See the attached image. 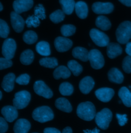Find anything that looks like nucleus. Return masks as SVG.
I'll list each match as a JSON object with an SVG mask.
<instances>
[{"label": "nucleus", "mask_w": 131, "mask_h": 133, "mask_svg": "<svg viewBox=\"0 0 131 133\" xmlns=\"http://www.w3.org/2000/svg\"><path fill=\"white\" fill-rule=\"evenodd\" d=\"M76 113L81 119L87 121L92 120L96 114L94 105L90 101L81 103L77 107Z\"/></svg>", "instance_id": "1"}, {"label": "nucleus", "mask_w": 131, "mask_h": 133, "mask_svg": "<svg viewBox=\"0 0 131 133\" xmlns=\"http://www.w3.org/2000/svg\"><path fill=\"white\" fill-rule=\"evenodd\" d=\"M116 36L119 43H128L131 39V22L127 21L121 23L116 30Z\"/></svg>", "instance_id": "2"}, {"label": "nucleus", "mask_w": 131, "mask_h": 133, "mask_svg": "<svg viewBox=\"0 0 131 133\" xmlns=\"http://www.w3.org/2000/svg\"><path fill=\"white\" fill-rule=\"evenodd\" d=\"M33 119L40 123L51 121L54 118L52 110L48 106H42L35 109L32 114Z\"/></svg>", "instance_id": "3"}, {"label": "nucleus", "mask_w": 131, "mask_h": 133, "mask_svg": "<svg viewBox=\"0 0 131 133\" xmlns=\"http://www.w3.org/2000/svg\"><path fill=\"white\" fill-rule=\"evenodd\" d=\"M112 118L113 114L111 110L108 108H104L96 113L95 121L100 129L106 130L109 128Z\"/></svg>", "instance_id": "4"}, {"label": "nucleus", "mask_w": 131, "mask_h": 133, "mask_svg": "<svg viewBox=\"0 0 131 133\" xmlns=\"http://www.w3.org/2000/svg\"><path fill=\"white\" fill-rule=\"evenodd\" d=\"M31 95L27 91H22L16 93L13 100V105L17 109H23L29 104Z\"/></svg>", "instance_id": "5"}, {"label": "nucleus", "mask_w": 131, "mask_h": 133, "mask_svg": "<svg viewBox=\"0 0 131 133\" xmlns=\"http://www.w3.org/2000/svg\"><path fill=\"white\" fill-rule=\"evenodd\" d=\"M90 36L93 42L99 47H106L110 43L108 36L97 29L93 28L90 30Z\"/></svg>", "instance_id": "6"}, {"label": "nucleus", "mask_w": 131, "mask_h": 133, "mask_svg": "<svg viewBox=\"0 0 131 133\" xmlns=\"http://www.w3.org/2000/svg\"><path fill=\"white\" fill-rule=\"evenodd\" d=\"M89 61L92 68L98 70L104 65V59L101 53L97 49H92L89 52Z\"/></svg>", "instance_id": "7"}, {"label": "nucleus", "mask_w": 131, "mask_h": 133, "mask_svg": "<svg viewBox=\"0 0 131 133\" xmlns=\"http://www.w3.org/2000/svg\"><path fill=\"white\" fill-rule=\"evenodd\" d=\"M16 49L15 41L12 38H7L4 41L2 46V54L4 58L11 59L15 56Z\"/></svg>", "instance_id": "8"}, {"label": "nucleus", "mask_w": 131, "mask_h": 133, "mask_svg": "<svg viewBox=\"0 0 131 133\" xmlns=\"http://www.w3.org/2000/svg\"><path fill=\"white\" fill-rule=\"evenodd\" d=\"M33 89L37 95L47 99L52 98L53 95L52 90L42 81H38L35 82Z\"/></svg>", "instance_id": "9"}, {"label": "nucleus", "mask_w": 131, "mask_h": 133, "mask_svg": "<svg viewBox=\"0 0 131 133\" xmlns=\"http://www.w3.org/2000/svg\"><path fill=\"white\" fill-rule=\"evenodd\" d=\"M92 9L96 14H109L113 11L114 5L110 2L102 3L97 2L92 5Z\"/></svg>", "instance_id": "10"}, {"label": "nucleus", "mask_w": 131, "mask_h": 133, "mask_svg": "<svg viewBox=\"0 0 131 133\" xmlns=\"http://www.w3.org/2000/svg\"><path fill=\"white\" fill-rule=\"evenodd\" d=\"M54 46L58 52H64L69 50L73 45L72 41L65 37L58 36L54 42Z\"/></svg>", "instance_id": "11"}, {"label": "nucleus", "mask_w": 131, "mask_h": 133, "mask_svg": "<svg viewBox=\"0 0 131 133\" xmlns=\"http://www.w3.org/2000/svg\"><path fill=\"white\" fill-rule=\"evenodd\" d=\"M33 5V0H15L13 3L14 9L18 14L28 11L32 7Z\"/></svg>", "instance_id": "12"}, {"label": "nucleus", "mask_w": 131, "mask_h": 133, "mask_svg": "<svg viewBox=\"0 0 131 133\" xmlns=\"http://www.w3.org/2000/svg\"><path fill=\"white\" fill-rule=\"evenodd\" d=\"M114 90L109 88H101L95 92V95L100 101L103 102L110 101L114 95Z\"/></svg>", "instance_id": "13"}, {"label": "nucleus", "mask_w": 131, "mask_h": 133, "mask_svg": "<svg viewBox=\"0 0 131 133\" xmlns=\"http://www.w3.org/2000/svg\"><path fill=\"white\" fill-rule=\"evenodd\" d=\"M10 20L13 29L17 33L21 32L24 28L25 22L19 14L12 11L10 14Z\"/></svg>", "instance_id": "14"}, {"label": "nucleus", "mask_w": 131, "mask_h": 133, "mask_svg": "<svg viewBox=\"0 0 131 133\" xmlns=\"http://www.w3.org/2000/svg\"><path fill=\"white\" fill-rule=\"evenodd\" d=\"M1 113L4 118L9 122H12L18 117L17 109L14 105H7L4 107L1 110Z\"/></svg>", "instance_id": "15"}, {"label": "nucleus", "mask_w": 131, "mask_h": 133, "mask_svg": "<svg viewBox=\"0 0 131 133\" xmlns=\"http://www.w3.org/2000/svg\"><path fill=\"white\" fill-rule=\"evenodd\" d=\"M95 82L90 76H86L82 78L79 84V88L82 93L84 94H89L93 89Z\"/></svg>", "instance_id": "16"}, {"label": "nucleus", "mask_w": 131, "mask_h": 133, "mask_svg": "<svg viewBox=\"0 0 131 133\" xmlns=\"http://www.w3.org/2000/svg\"><path fill=\"white\" fill-rule=\"evenodd\" d=\"M31 128V124L27 119H19L16 122L14 131L15 133H28Z\"/></svg>", "instance_id": "17"}, {"label": "nucleus", "mask_w": 131, "mask_h": 133, "mask_svg": "<svg viewBox=\"0 0 131 133\" xmlns=\"http://www.w3.org/2000/svg\"><path fill=\"white\" fill-rule=\"evenodd\" d=\"M16 76L12 73L7 74L3 78L2 83L3 89L6 92H10L14 88L15 82L16 81Z\"/></svg>", "instance_id": "18"}, {"label": "nucleus", "mask_w": 131, "mask_h": 133, "mask_svg": "<svg viewBox=\"0 0 131 133\" xmlns=\"http://www.w3.org/2000/svg\"><path fill=\"white\" fill-rule=\"evenodd\" d=\"M108 76L110 82L113 83L120 84L122 83L124 79V76L122 72L116 68H113L110 70Z\"/></svg>", "instance_id": "19"}, {"label": "nucleus", "mask_w": 131, "mask_h": 133, "mask_svg": "<svg viewBox=\"0 0 131 133\" xmlns=\"http://www.w3.org/2000/svg\"><path fill=\"white\" fill-rule=\"evenodd\" d=\"M122 49L120 45L115 43H110L107 46V53L108 56L113 59L121 54Z\"/></svg>", "instance_id": "20"}, {"label": "nucleus", "mask_w": 131, "mask_h": 133, "mask_svg": "<svg viewBox=\"0 0 131 133\" xmlns=\"http://www.w3.org/2000/svg\"><path fill=\"white\" fill-rule=\"evenodd\" d=\"M118 96L125 106L131 107V92L127 87H123L120 89Z\"/></svg>", "instance_id": "21"}, {"label": "nucleus", "mask_w": 131, "mask_h": 133, "mask_svg": "<svg viewBox=\"0 0 131 133\" xmlns=\"http://www.w3.org/2000/svg\"><path fill=\"white\" fill-rule=\"evenodd\" d=\"M89 52L83 47H77L72 50L73 56L84 62L89 61Z\"/></svg>", "instance_id": "22"}, {"label": "nucleus", "mask_w": 131, "mask_h": 133, "mask_svg": "<svg viewBox=\"0 0 131 133\" xmlns=\"http://www.w3.org/2000/svg\"><path fill=\"white\" fill-rule=\"evenodd\" d=\"M55 105L57 109L66 113H70L72 111L71 103L65 98H59L56 100Z\"/></svg>", "instance_id": "23"}, {"label": "nucleus", "mask_w": 131, "mask_h": 133, "mask_svg": "<svg viewBox=\"0 0 131 133\" xmlns=\"http://www.w3.org/2000/svg\"><path fill=\"white\" fill-rule=\"evenodd\" d=\"M53 74L55 79H59L61 78L67 79L71 76V71L66 66H61L55 69Z\"/></svg>", "instance_id": "24"}, {"label": "nucleus", "mask_w": 131, "mask_h": 133, "mask_svg": "<svg viewBox=\"0 0 131 133\" xmlns=\"http://www.w3.org/2000/svg\"><path fill=\"white\" fill-rule=\"evenodd\" d=\"M75 10L77 16L81 19H84L88 16V7L87 4L83 1L77 2L75 4Z\"/></svg>", "instance_id": "25"}, {"label": "nucleus", "mask_w": 131, "mask_h": 133, "mask_svg": "<svg viewBox=\"0 0 131 133\" xmlns=\"http://www.w3.org/2000/svg\"><path fill=\"white\" fill-rule=\"evenodd\" d=\"M36 51L39 54L44 56H48L51 54L49 43L45 41H41L37 44Z\"/></svg>", "instance_id": "26"}, {"label": "nucleus", "mask_w": 131, "mask_h": 133, "mask_svg": "<svg viewBox=\"0 0 131 133\" xmlns=\"http://www.w3.org/2000/svg\"><path fill=\"white\" fill-rule=\"evenodd\" d=\"M59 2L66 15H70L72 14L76 4L74 0H59Z\"/></svg>", "instance_id": "27"}, {"label": "nucleus", "mask_w": 131, "mask_h": 133, "mask_svg": "<svg viewBox=\"0 0 131 133\" xmlns=\"http://www.w3.org/2000/svg\"><path fill=\"white\" fill-rule=\"evenodd\" d=\"M96 26L103 31L109 30L111 27V23L107 17L100 16L97 17L95 21Z\"/></svg>", "instance_id": "28"}, {"label": "nucleus", "mask_w": 131, "mask_h": 133, "mask_svg": "<svg viewBox=\"0 0 131 133\" xmlns=\"http://www.w3.org/2000/svg\"><path fill=\"white\" fill-rule=\"evenodd\" d=\"M34 55L32 50L30 49L25 50L20 56V61L23 65H29L33 61Z\"/></svg>", "instance_id": "29"}, {"label": "nucleus", "mask_w": 131, "mask_h": 133, "mask_svg": "<svg viewBox=\"0 0 131 133\" xmlns=\"http://www.w3.org/2000/svg\"><path fill=\"white\" fill-rule=\"evenodd\" d=\"M68 68L75 76H79L82 72V66L76 61L71 60L68 62Z\"/></svg>", "instance_id": "30"}, {"label": "nucleus", "mask_w": 131, "mask_h": 133, "mask_svg": "<svg viewBox=\"0 0 131 133\" xmlns=\"http://www.w3.org/2000/svg\"><path fill=\"white\" fill-rule=\"evenodd\" d=\"M40 64L45 68L53 69L58 66L57 59L55 57H45L40 60Z\"/></svg>", "instance_id": "31"}, {"label": "nucleus", "mask_w": 131, "mask_h": 133, "mask_svg": "<svg viewBox=\"0 0 131 133\" xmlns=\"http://www.w3.org/2000/svg\"><path fill=\"white\" fill-rule=\"evenodd\" d=\"M59 91L60 93L63 96H70L73 94L74 88L71 83L65 82L60 84Z\"/></svg>", "instance_id": "32"}, {"label": "nucleus", "mask_w": 131, "mask_h": 133, "mask_svg": "<svg viewBox=\"0 0 131 133\" xmlns=\"http://www.w3.org/2000/svg\"><path fill=\"white\" fill-rule=\"evenodd\" d=\"M23 38L25 43L28 45H31L37 41V35L34 31L29 30L24 33Z\"/></svg>", "instance_id": "33"}, {"label": "nucleus", "mask_w": 131, "mask_h": 133, "mask_svg": "<svg viewBox=\"0 0 131 133\" xmlns=\"http://www.w3.org/2000/svg\"><path fill=\"white\" fill-rule=\"evenodd\" d=\"M49 17L53 23L54 24H58L64 19L65 17V14L63 10L58 9L52 13L50 15Z\"/></svg>", "instance_id": "34"}, {"label": "nucleus", "mask_w": 131, "mask_h": 133, "mask_svg": "<svg viewBox=\"0 0 131 133\" xmlns=\"http://www.w3.org/2000/svg\"><path fill=\"white\" fill-rule=\"evenodd\" d=\"M76 31V27L71 24L64 25L62 26L61 32L62 34L65 37L73 35Z\"/></svg>", "instance_id": "35"}, {"label": "nucleus", "mask_w": 131, "mask_h": 133, "mask_svg": "<svg viewBox=\"0 0 131 133\" xmlns=\"http://www.w3.org/2000/svg\"><path fill=\"white\" fill-rule=\"evenodd\" d=\"M9 33V27L6 22L0 19V36L2 38H7Z\"/></svg>", "instance_id": "36"}, {"label": "nucleus", "mask_w": 131, "mask_h": 133, "mask_svg": "<svg viewBox=\"0 0 131 133\" xmlns=\"http://www.w3.org/2000/svg\"><path fill=\"white\" fill-rule=\"evenodd\" d=\"M25 23L28 28H31L32 27L34 28H36L39 26L40 24V21L39 18L34 15L28 17L27 18Z\"/></svg>", "instance_id": "37"}, {"label": "nucleus", "mask_w": 131, "mask_h": 133, "mask_svg": "<svg viewBox=\"0 0 131 133\" xmlns=\"http://www.w3.org/2000/svg\"><path fill=\"white\" fill-rule=\"evenodd\" d=\"M34 15L37 17L39 19H41L42 20L46 18L45 15V10L43 5L38 4L36 6L34 9Z\"/></svg>", "instance_id": "38"}, {"label": "nucleus", "mask_w": 131, "mask_h": 133, "mask_svg": "<svg viewBox=\"0 0 131 133\" xmlns=\"http://www.w3.org/2000/svg\"><path fill=\"white\" fill-rule=\"evenodd\" d=\"M122 69L127 73H131V56L125 57L122 62Z\"/></svg>", "instance_id": "39"}, {"label": "nucleus", "mask_w": 131, "mask_h": 133, "mask_svg": "<svg viewBox=\"0 0 131 133\" xmlns=\"http://www.w3.org/2000/svg\"><path fill=\"white\" fill-rule=\"evenodd\" d=\"M30 81V76L27 74L19 75L16 80V82L19 85H27Z\"/></svg>", "instance_id": "40"}, {"label": "nucleus", "mask_w": 131, "mask_h": 133, "mask_svg": "<svg viewBox=\"0 0 131 133\" xmlns=\"http://www.w3.org/2000/svg\"><path fill=\"white\" fill-rule=\"evenodd\" d=\"M12 66V62L11 59H7L6 58H0V70H2L8 68H10Z\"/></svg>", "instance_id": "41"}, {"label": "nucleus", "mask_w": 131, "mask_h": 133, "mask_svg": "<svg viewBox=\"0 0 131 133\" xmlns=\"http://www.w3.org/2000/svg\"><path fill=\"white\" fill-rule=\"evenodd\" d=\"M116 118L118 120V124L120 126H124L128 122V118L126 114L121 115L119 114H116Z\"/></svg>", "instance_id": "42"}, {"label": "nucleus", "mask_w": 131, "mask_h": 133, "mask_svg": "<svg viewBox=\"0 0 131 133\" xmlns=\"http://www.w3.org/2000/svg\"><path fill=\"white\" fill-rule=\"evenodd\" d=\"M7 121L3 117H0V133H6L8 129Z\"/></svg>", "instance_id": "43"}, {"label": "nucleus", "mask_w": 131, "mask_h": 133, "mask_svg": "<svg viewBox=\"0 0 131 133\" xmlns=\"http://www.w3.org/2000/svg\"><path fill=\"white\" fill-rule=\"evenodd\" d=\"M44 133H61V132L55 128H47L44 129Z\"/></svg>", "instance_id": "44"}, {"label": "nucleus", "mask_w": 131, "mask_h": 133, "mask_svg": "<svg viewBox=\"0 0 131 133\" xmlns=\"http://www.w3.org/2000/svg\"><path fill=\"white\" fill-rule=\"evenodd\" d=\"M126 52L128 55L131 56V42H129L127 44L126 48Z\"/></svg>", "instance_id": "45"}, {"label": "nucleus", "mask_w": 131, "mask_h": 133, "mask_svg": "<svg viewBox=\"0 0 131 133\" xmlns=\"http://www.w3.org/2000/svg\"><path fill=\"white\" fill-rule=\"evenodd\" d=\"M118 1L126 6L131 7V0H118Z\"/></svg>", "instance_id": "46"}, {"label": "nucleus", "mask_w": 131, "mask_h": 133, "mask_svg": "<svg viewBox=\"0 0 131 133\" xmlns=\"http://www.w3.org/2000/svg\"><path fill=\"white\" fill-rule=\"evenodd\" d=\"M99 132H100V131L96 128L92 130H85L83 131L84 133H99Z\"/></svg>", "instance_id": "47"}, {"label": "nucleus", "mask_w": 131, "mask_h": 133, "mask_svg": "<svg viewBox=\"0 0 131 133\" xmlns=\"http://www.w3.org/2000/svg\"><path fill=\"white\" fill-rule=\"evenodd\" d=\"M62 133H72V130L70 127H66L63 130Z\"/></svg>", "instance_id": "48"}, {"label": "nucleus", "mask_w": 131, "mask_h": 133, "mask_svg": "<svg viewBox=\"0 0 131 133\" xmlns=\"http://www.w3.org/2000/svg\"><path fill=\"white\" fill-rule=\"evenodd\" d=\"M3 9V6L1 3H0V11H2Z\"/></svg>", "instance_id": "49"}, {"label": "nucleus", "mask_w": 131, "mask_h": 133, "mask_svg": "<svg viewBox=\"0 0 131 133\" xmlns=\"http://www.w3.org/2000/svg\"><path fill=\"white\" fill-rule=\"evenodd\" d=\"M0 99H2V91H0Z\"/></svg>", "instance_id": "50"}, {"label": "nucleus", "mask_w": 131, "mask_h": 133, "mask_svg": "<svg viewBox=\"0 0 131 133\" xmlns=\"http://www.w3.org/2000/svg\"></svg>", "instance_id": "51"}]
</instances>
